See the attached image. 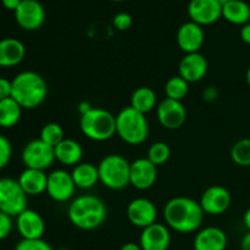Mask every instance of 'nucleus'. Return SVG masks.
I'll return each mask as SVG.
<instances>
[{
	"instance_id": "2f4dec72",
	"label": "nucleus",
	"mask_w": 250,
	"mask_h": 250,
	"mask_svg": "<svg viewBox=\"0 0 250 250\" xmlns=\"http://www.w3.org/2000/svg\"><path fill=\"white\" fill-rule=\"evenodd\" d=\"M15 250H53V248L43 239H22L15 247Z\"/></svg>"
},
{
	"instance_id": "a19ab883",
	"label": "nucleus",
	"mask_w": 250,
	"mask_h": 250,
	"mask_svg": "<svg viewBox=\"0 0 250 250\" xmlns=\"http://www.w3.org/2000/svg\"><path fill=\"white\" fill-rule=\"evenodd\" d=\"M90 109H92V105L88 102H81L80 104H78V112H80V115L85 114V112L89 111Z\"/></svg>"
},
{
	"instance_id": "393cba45",
	"label": "nucleus",
	"mask_w": 250,
	"mask_h": 250,
	"mask_svg": "<svg viewBox=\"0 0 250 250\" xmlns=\"http://www.w3.org/2000/svg\"><path fill=\"white\" fill-rule=\"evenodd\" d=\"M222 17L229 23L244 26L250 22V4L244 0H232L222 6Z\"/></svg>"
},
{
	"instance_id": "c9c22d12",
	"label": "nucleus",
	"mask_w": 250,
	"mask_h": 250,
	"mask_svg": "<svg viewBox=\"0 0 250 250\" xmlns=\"http://www.w3.org/2000/svg\"><path fill=\"white\" fill-rule=\"evenodd\" d=\"M11 92H12L11 81H9L7 78L0 77V100L11 98Z\"/></svg>"
},
{
	"instance_id": "9d476101",
	"label": "nucleus",
	"mask_w": 250,
	"mask_h": 250,
	"mask_svg": "<svg viewBox=\"0 0 250 250\" xmlns=\"http://www.w3.org/2000/svg\"><path fill=\"white\" fill-rule=\"evenodd\" d=\"M15 19L24 31H37L45 21V10L39 0H22L15 10Z\"/></svg>"
},
{
	"instance_id": "72a5a7b5",
	"label": "nucleus",
	"mask_w": 250,
	"mask_h": 250,
	"mask_svg": "<svg viewBox=\"0 0 250 250\" xmlns=\"http://www.w3.org/2000/svg\"><path fill=\"white\" fill-rule=\"evenodd\" d=\"M133 23V19L128 12H119L112 19V24L117 31H127L131 28Z\"/></svg>"
},
{
	"instance_id": "20e7f679",
	"label": "nucleus",
	"mask_w": 250,
	"mask_h": 250,
	"mask_svg": "<svg viewBox=\"0 0 250 250\" xmlns=\"http://www.w3.org/2000/svg\"><path fill=\"white\" fill-rule=\"evenodd\" d=\"M80 128L90 141H109L116 134V116L102 107H92L81 115Z\"/></svg>"
},
{
	"instance_id": "ddd939ff",
	"label": "nucleus",
	"mask_w": 250,
	"mask_h": 250,
	"mask_svg": "<svg viewBox=\"0 0 250 250\" xmlns=\"http://www.w3.org/2000/svg\"><path fill=\"white\" fill-rule=\"evenodd\" d=\"M187 11L190 21L204 27L221 19L222 5L217 0H190Z\"/></svg>"
},
{
	"instance_id": "dca6fc26",
	"label": "nucleus",
	"mask_w": 250,
	"mask_h": 250,
	"mask_svg": "<svg viewBox=\"0 0 250 250\" xmlns=\"http://www.w3.org/2000/svg\"><path fill=\"white\" fill-rule=\"evenodd\" d=\"M177 45L183 53H199L205 41V33L202 26L192 21L181 24L176 34Z\"/></svg>"
},
{
	"instance_id": "c03bdc74",
	"label": "nucleus",
	"mask_w": 250,
	"mask_h": 250,
	"mask_svg": "<svg viewBox=\"0 0 250 250\" xmlns=\"http://www.w3.org/2000/svg\"><path fill=\"white\" fill-rule=\"evenodd\" d=\"M246 80H247V83H248V85H249V88H250V66H249V68H248V70H247Z\"/></svg>"
},
{
	"instance_id": "2eb2a0df",
	"label": "nucleus",
	"mask_w": 250,
	"mask_h": 250,
	"mask_svg": "<svg viewBox=\"0 0 250 250\" xmlns=\"http://www.w3.org/2000/svg\"><path fill=\"white\" fill-rule=\"evenodd\" d=\"M158 180V166L146 158L136 159L131 163L129 185L139 190H146L153 187Z\"/></svg>"
},
{
	"instance_id": "58836bf2",
	"label": "nucleus",
	"mask_w": 250,
	"mask_h": 250,
	"mask_svg": "<svg viewBox=\"0 0 250 250\" xmlns=\"http://www.w3.org/2000/svg\"><path fill=\"white\" fill-rule=\"evenodd\" d=\"M22 0H1L4 7H6L7 10H12L15 12V10L19 7V5L21 4Z\"/></svg>"
},
{
	"instance_id": "79ce46f5",
	"label": "nucleus",
	"mask_w": 250,
	"mask_h": 250,
	"mask_svg": "<svg viewBox=\"0 0 250 250\" xmlns=\"http://www.w3.org/2000/svg\"><path fill=\"white\" fill-rule=\"evenodd\" d=\"M120 250H143L141 248V246L137 243H133V242H129V243L124 244Z\"/></svg>"
},
{
	"instance_id": "09e8293b",
	"label": "nucleus",
	"mask_w": 250,
	"mask_h": 250,
	"mask_svg": "<svg viewBox=\"0 0 250 250\" xmlns=\"http://www.w3.org/2000/svg\"><path fill=\"white\" fill-rule=\"evenodd\" d=\"M0 70H1V66H0Z\"/></svg>"
},
{
	"instance_id": "49530a36",
	"label": "nucleus",
	"mask_w": 250,
	"mask_h": 250,
	"mask_svg": "<svg viewBox=\"0 0 250 250\" xmlns=\"http://www.w3.org/2000/svg\"><path fill=\"white\" fill-rule=\"evenodd\" d=\"M111 1H116V2H120V1H125V0H111Z\"/></svg>"
},
{
	"instance_id": "f8f14e48",
	"label": "nucleus",
	"mask_w": 250,
	"mask_h": 250,
	"mask_svg": "<svg viewBox=\"0 0 250 250\" xmlns=\"http://www.w3.org/2000/svg\"><path fill=\"white\" fill-rule=\"evenodd\" d=\"M199 203L205 214L217 216L225 214L229 209L232 204V197L226 188L215 185L203 192Z\"/></svg>"
},
{
	"instance_id": "bb28decb",
	"label": "nucleus",
	"mask_w": 250,
	"mask_h": 250,
	"mask_svg": "<svg viewBox=\"0 0 250 250\" xmlns=\"http://www.w3.org/2000/svg\"><path fill=\"white\" fill-rule=\"evenodd\" d=\"M22 115V107L12 98L0 100V127L11 128L19 124Z\"/></svg>"
},
{
	"instance_id": "ea45409f",
	"label": "nucleus",
	"mask_w": 250,
	"mask_h": 250,
	"mask_svg": "<svg viewBox=\"0 0 250 250\" xmlns=\"http://www.w3.org/2000/svg\"><path fill=\"white\" fill-rule=\"evenodd\" d=\"M241 250H250V231L244 234L241 242Z\"/></svg>"
},
{
	"instance_id": "a211bd4d",
	"label": "nucleus",
	"mask_w": 250,
	"mask_h": 250,
	"mask_svg": "<svg viewBox=\"0 0 250 250\" xmlns=\"http://www.w3.org/2000/svg\"><path fill=\"white\" fill-rule=\"evenodd\" d=\"M170 243L171 234L165 225L155 222L142 229L139 246L143 250H167Z\"/></svg>"
},
{
	"instance_id": "a878e982",
	"label": "nucleus",
	"mask_w": 250,
	"mask_h": 250,
	"mask_svg": "<svg viewBox=\"0 0 250 250\" xmlns=\"http://www.w3.org/2000/svg\"><path fill=\"white\" fill-rule=\"evenodd\" d=\"M134 110L146 115L156 106V94L150 87H139L132 93L131 105Z\"/></svg>"
},
{
	"instance_id": "c756f323",
	"label": "nucleus",
	"mask_w": 250,
	"mask_h": 250,
	"mask_svg": "<svg viewBox=\"0 0 250 250\" xmlns=\"http://www.w3.org/2000/svg\"><path fill=\"white\" fill-rule=\"evenodd\" d=\"M39 139H42L48 146L55 148L59 143L65 139V133L60 125L56 122H49V124L44 125L43 128L41 129V138Z\"/></svg>"
},
{
	"instance_id": "de8ad7c7",
	"label": "nucleus",
	"mask_w": 250,
	"mask_h": 250,
	"mask_svg": "<svg viewBox=\"0 0 250 250\" xmlns=\"http://www.w3.org/2000/svg\"><path fill=\"white\" fill-rule=\"evenodd\" d=\"M59 250H71V249H67V248H62V249H59Z\"/></svg>"
},
{
	"instance_id": "5701e85b",
	"label": "nucleus",
	"mask_w": 250,
	"mask_h": 250,
	"mask_svg": "<svg viewBox=\"0 0 250 250\" xmlns=\"http://www.w3.org/2000/svg\"><path fill=\"white\" fill-rule=\"evenodd\" d=\"M55 159L63 166H76L83 158V148L77 141L65 138L54 148Z\"/></svg>"
},
{
	"instance_id": "a18cd8bd",
	"label": "nucleus",
	"mask_w": 250,
	"mask_h": 250,
	"mask_svg": "<svg viewBox=\"0 0 250 250\" xmlns=\"http://www.w3.org/2000/svg\"><path fill=\"white\" fill-rule=\"evenodd\" d=\"M217 1L220 2V4L222 5V6H224L225 4H227V2H229V1H232V0H217Z\"/></svg>"
},
{
	"instance_id": "e433bc0d",
	"label": "nucleus",
	"mask_w": 250,
	"mask_h": 250,
	"mask_svg": "<svg viewBox=\"0 0 250 250\" xmlns=\"http://www.w3.org/2000/svg\"><path fill=\"white\" fill-rule=\"evenodd\" d=\"M203 99L207 103H214L216 102L217 98H219V90H217L216 87L214 85H209V87L205 88L203 90Z\"/></svg>"
},
{
	"instance_id": "cd10ccee",
	"label": "nucleus",
	"mask_w": 250,
	"mask_h": 250,
	"mask_svg": "<svg viewBox=\"0 0 250 250\" xmlns=\"http://www.w3.org/2000/svg\"><path fill=\"white\" fill-rule=\"evenodd\" d=\"M188 90H189V83L180 76H173L168 78L165 84L166 98L177 100V102H182L187 97Z\"/></svg>"
},
{
	"instance_id": "4c0bfd02",
	"label": "nucleus",
	"mask_w": 250,
	"mask_h": 250,
	"mask_svg": "<svg viewBox=\"0 0 250 250\" xmlns=\"http://www.w3.org/2000/svg\"><path fill=\"white\" fill-rule=\"evenodd\" d=\"M241 39L246 44L250 45V22L246 23L244 26H242L241 28Z\"/></svg>"
},
{
	"instance_id": "7ed1b4c3",
	"label": "nucleus",
	"mask_w": 250,
	"mask_h": 250,
	"mask_svg": "<svg viewBox=\"0 0 250 250\" xmlns=\"http://www.w3.org/2000/svg\"><path fill=\"white\" fill-rule=\"evenodd\" d=\"M11 98L22 109H36L41 106L48 95V84L39 73L34 71L20 72L11 81Z\"/></svg>"
},
{
	"instance_id": "f03ea898",
	"label": "nucleus",
	"mask_w": 250,
	"mask_h": 250,
	"mask_svg": "<svg viewBox=\"0 0 250 250\" xmlns=\"http://www.w3.org/2000/svg\"><path fill=\"white\" fill-rule=\"evenodd\" d=\"M67 216L71 224L82 231H93L102 226L107 216L105 203L95 195L77 197L68 205Z\"/></svg>"
},
{
	"instance_id": "aec40b11",
	"label": "nucleus",
	"mask_w": 250,
	"mask_h": 250,
	"mask_svg": "<svg viewBox=\"0 0 250 250\" xmlns=\"http://www.w3.org/2000/svg\"><path fill=\"white\" fill-rule=\"evenodd\" d=\"M227 239L226 233L219 227L209 226L202 229L194 238V250H226Z\"/></svg>"
},
{
	"instance_id": "c85d7f7f",
	"label": "nucleus",
	"mask_w": 250,
	"mask_h": 250,
	"mask_svg": "<svg viewBox=\"0 0 250 250\" xmlns=\"http://www.w3.org/2000/svg\"><path fill=\"white\" fill-rule=\"evenodd\" d=\"M231 159L241 167L250 166V138L239 139L231 149Z\"/></svg>"
},
{
	"instance_id": "39448f33",
	"label": "nucleus",
	"mask_w": 250,
	"mask_h": 250,
	"mask_svg": "<svg viewBox=\"0 0 250 250\" xmlns=\"http://www.w3.org/2000/svg\"><path fill=\"white\" fill-rule=\"evenodd\" d=\"M116 134L129 146H139L149 134V125L146 115L132 106H126L116 115Z\"/></svg>"
},
{
	"instance_id": "6ab92c4d",
	"label": "nucleus",
	"mask_w": 250,
	"mask_h": 250,
	"mask_svg": "<svg viewBox=\"0 0 250 250\" xmlns=\"http://www.w3.org/2000/svg\"><path fill=\"white\" fill-rule=\"evenodd\" d=\"M16 227L22 239H42L45 232L43 217L28 208L16 217Z\"/></svg>"
},
{
	"instance_id": "423d86ee",
	"label": "nucleus",
	"mask_w": 250,
	"mask_h": 250,
	"mask_svg": "<svg viewBox=\"0 0 250 250\" xmlns=\"http://www.w3.org/2000/svg\"><path fill=\"white\" fill-rule=\"evenodd\" d=\"M131 163L120 154L106 155L98 165L99 182L112 190H121L129 186Z\"/></svg>"
},
{
	"instance_id": "6e6552de",
	"label": "nucleus",
	"mask_w": 250,
	"mask_h": 250,
	"mask_svg": "<svg viewBox=\"0 0 250 250\" xmlns=\"http://www.w3.org/2000/svg\"><path fill=\"white\" fill-rule=\"evenodd\" d=\"M21 158L26 168L41 171H45L56 160L53 146L44 143L42 139H33L28 142L22 150Z\"/></svg>"
},
{
	"instance_id": "f3484780",
	"label": "nucleus",
	"mask_w": 250,
	"mask_h": 250,
	"mask_svg": "<svg viewBox=\"0 0 250 250\" xmlns=\"http://www.w3.org/2000/svg\"><path fill=\"white\" fill-rule=\"evenodd\" d=\"M208 68L209 63L203 54H186L178 65V76L188 83H195L202 81L207 76Z\"/></svg>"
},
{
	"instance_id": "1a4fd4ad",
	"label": "nucleus",
	"mask_w": 250,
	"mask_h": 250,
	"mask_svg": "<svg viewBox=\"0 0 250 250\" xmlns=\"http://www.w3.org/2000/svg\"><path fill=\"white\" fill-rule=\"evenodd\" d=\"M76 188L72 175L66 170L58 168L48 175L46 193L55 202L65 203L72 199Z\"/></svg>"
},
{
	"instance_id": "9b49d317",
	"label": "nucleus",
	"mask_w": 250,
	"mask_h": 250,
	"mask_svg": "<svg viewBox=\"0 0 250 250\" xmlns=\"http://www.w3.org/2000/svg\"><path fill=\"white\" fill-rule=\"evenodd\" d=\"M156 117L164 128L175 131L185 125L187 120V110L182 102L165 98L156 106Z\"/></svg>"
},
{
	"instance_id": "f257e3e1",
	"label": "nucleus",
	"mask_w": 250,
	"mask_h": 250,
	"mask_svg": "<svg viewBox=\"0 0 250 250\" xmlns=\"http://www.w3.org/2000/svg\"><path fill=\"white\" fill-rule=\"evenodd\" d=\"M204 215L200 203L187 197L172 198L164 208L166 225L178 233L198 231L204 221Z\"/></svg>"
},
{
	"instance_id": "f704fd0d",
	"label": "nucleus",
	"mask_w": 250,
	"mask_h": 250,
	"mask_svg": "<svg viewBox=\"0 0 250 250\" xmlns=\"http://www.w3.org/2000/svg\"><path fill=\"white\" fill-rule=\"evenodd\" d=\"M12 229L11 216L0 211V241L6 238Z\"/></svg>"
},
{
	"instance_id": "4468645a",
	"label": "nucleus",
	"mask_w": 250,
	"mask_h": 250,
	"mask_svg": "<svg viewBox=\"0 0 250 250\" xmlns=\"http://www.w3.org/2000/svg\"><path fill=\"white\" fill-rule=\"evenodd\" d=\"M126 214L133 226L143 229L155 224L158 209L151 200L146 198H136L127 205Z\"/></svg>"
},
{
	"instance_id": "4be33fe9",
	"label": "nucleus",
	"mask_w": 250,
	"mask_h": 250,
	"mask_svg": "<svg viewBox=\"0 0 250 250\" xmlns=\"http://www.w3.org/2000/svg\"><path fill=\"white\" fill-rule=\"evenodd\" d=\"M17 181L27 195L36 197V195H41L46 192L48 175L44 171L26 168L22 171Z\"/></svg>"
},
{
	"instance_id": "b1692460",
	"label": "nucleus",
	"mask_w": 250,
	"mask_h": 250,
	"mask_svg": "<svg viewBox=\"0 0 250 250\" xmlns=\"http://www.w3.org/2000/svg\"><path fill=\"white\" fill-rule=\"evenodd\" d=\"M71 175L76 187L81 189H90L99 182V171L94 164L80 163L73 167Z\"/></svg>"
},
{
	"instance_id": "7c9ffc66",
	"label": "nucleus",
	"mask_w": 250,
	"mask_h": 250,
	"mask_svg": "<svg viewBox=\"0 0 250 250\" xmlns=\"http://www.w3.org/2000/svg\"><path fill=\"white\" fill-rule=\"evenodd\" d=\"M171 156V149L165 142H155L150 146V148L148 149V159L149 161L154 164L155 166L164 165L165 163H167L168 159Z\"/></svg>"
},
{
	"instance_id": "412c9836",
	"label": "nucleus",
	"mask_w": 250,
	"mask_h": 250,
	"mask_svg": "<svg viewBox=\"0 0 250 250\" xmlns=\"http://www.w3.org/2000/svg\"><path fill=\"white\" fill-rule=\"evenodd\" d=\"M26 55V48L16 38H4L0 41V66L14 67L22 62Z\"/></svg>"
},
{
	"instance_id": "0eeeda50",
	"label": "nucleus",
	"mask_w": 250,
	"mask_h": 250,
	"mask_svg": "<svg viewBox=\"0 0 250 250\" xmlns=\"http://www.w3.org/2000/svg\"><path fill=\"white\" fill-rule=\"evenodd\" d=\"M27 197L19 181L0 178V211L11 217H17L27 209Z\"/></svg>"
},
{
	"instance_id": "473e14b6",
	"label": "nucleus",
	"mask_w": 250,
	"mask_h": 250,
	"mask_svg": "<svg viewBox=\"0 0 250 250\" xmlns=\"http://www.w3.org/2000/svg\"><path fill=\"white\" fill-rule=\"evenodd\" d=\"M12 156V146L9 139L0 134V170L6 167Z\"/></svg>"
},
{
	"instance_id": "37998d69",
	"label": "nucleus",
	"mask_w": 250,
	"mask_h": 250,
	"mask_svg": "<svg viewBox=\"0 0 250 250\" xmlns=\"http://www.w3.org/2000/svg\"><path fill=\"white\" fill-rule=\"evenodd\" d=\"M243 224H244V226L247 227V229H248V231H250V208L248 210H247L246 212H244V215H243Z\"/></svg>"
}]
</instances>
